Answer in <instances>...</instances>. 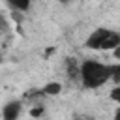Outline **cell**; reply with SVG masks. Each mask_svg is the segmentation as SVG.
Listing matches in <instances>:
<instances>
[{"label":"cell","mask_w":120,"mask_h":120,"mask_svg":"<svg viewBox=\"0 0 120 120\" xmlns=\"http://www.w3.org/2000/svg\"><path fill=\"white\" fill-rule=\"evenodd\" d=\"M107 32L109 30H105V28H98V30H94L92 34H90V38L86 39V47L88 49H99V45H101V41H103V38L107 36Z\"/></svg>","instance_id":"277c9868"},{"label":"cell","mask_w":120,"mask_h":120,"mask_svg":"<svg viewBox=\"0 0 120 120\" xmlns=\"http://www.w3.org/2000/svg\"><path fill=\"white\" fill-rule=\"evenodd\" d=\"M11 19H13V21H17V22H21V21H22V17H21V13H15V11L11 13Z\"/></svg>","instance_id":"8fae6325"},{"label":"cell","mask_w":120,"mask_h":120,"mask_svg":"<svg viewBox=\"0 0 120 120\" xmlns=\"http://www.w3.org/2000/svg\"><path fill=\"white\" fill-rule=\"evenodd\" d=\"M109 68H111V81L120 82V64H112Z\"/></svg>","instance_id":"ba28073f"},{"label":"cell","mask_w":120,"mask_h":120,"mask_svg":"<svg viewBox=\"0 0 120 120\" xmlns=\"http://www.w3.org/2000/svg\"><path fill=\"white\" fill-rule=\"evenodd\" d=\"M66 66H68V75H69L71 79H75V77L79 75V68H77V62H75L73 58H68Z\"/></svg>","instance_id":"52a82bcc"},{"label":"cell","mask_w":120,"mask_h":120,"mask_svg":"<svg viewBox=\"0 0 120 120\" xmlns=\"http://www.w3.org/2000/svg\"><path fill=\"white\" fill-rule=\"evenodd\" d=\"M19 112H21V103L19 101H9L2 109V118L4 120H17Z\"/></svg>","instance_id":"3957f363"},{"label":"cell","mask_w":120,"mask_h":120,"mask_svg":"<svg viewBox=\"0 0 120 120\" xmlns=\"http://www.w3.org/2000/svg\"><path fill=\"white\" fill-rule=\"evenodd\" d=\"M111 99L116 101V103H120V86H114L111 90Z\"/></svg>","instance_id":"30bf717a"},{"label":"cell","mask_w":120,"mask_h":120,"mask_svg":"<svg viewBox=\"0 0 120 120\" xmlns=\"http://www.w3.org/2000/svg\"><path fill=\"white\" fill-rule=\"evenodd\" d=\"M118 45H120V34H118V32L109 30V32H107V36L103 38V41H101L99 49H101V51H112V49H114V47H118Z\"/></svg>","instance_id":"7a4b0ae2"},{"label":"cell","mask_w":120,"mask_h":120,"mask_svg":"<svg viewBox=\"0 0 120 120\" xmlns=\"http://www.w3.org/2000/svg\"><path fill=\"white\" fill-rule=\"evenodd\" d=\"M77 120H86V118H77Z\"/></svg>","instance_id":"2e32d148"},{"label":"cell","mask_w":120,"mask_h":120,"mask_svg":"<svg viewBox=\"0 0 120 120\" xmlns=\"http://www.w3.org/2000/svg\"><path fill=\"white\" fill-rule=\"evenodd\" d=\"M60 90H62L60 82H47L43 86V94L45 96H56V94H60Z\"/></svg>","instance_id":"5b68a950"},{"label":"cell","mask_w":120,"mask_h":120,"mask_svg":"<svg viewBox=\"0 0 120 120\" xmlns=\"http://www.w3.org/2000/svg\"><path fill=\"white\" fill-rule=\"evenodd\" d=\"M79 77L86 88H98L111 79V68L96 60H84L79 69Z\"/></svg>","instance_id":"6da1fadb"},{"label":"cell","mask_w":120,"mask_h":120,"mask_svg":"<svg viewBox=\"0 0 120 120\" xmlns=\"http://www.w3.org/2000/svg\"><path fill=\"white\" fill-rule=\"evenodd\" d=\"M60 2H69V0H60Z\"/></svg>","instance_id":"9a60e30c"},{"label":"cell","mask_w":120,"mask_h":120,"mask_svg":"<svg viewBox=\"0 0 120 120\" xmlns=\"http://www.w3.org/2000/svg\"><path fill=\"white\" fill-rule=\"evenodd\" d=\"M114 120H120V109H116V112H114Z\"/></svg>","instance_id":"5bb4252c"},{"label":"cell","mask_w":120,"mask_h":120,"mask_svg":"<svg viewBox=\"0 0 120 120\" xmlns=\"http://www.w3.org/2000/svg\"><path fill=\"white\" fill-rule=\"evenodd\" d=\"M43 111H45V107H43V105H38V107L30 109V116H34V118H39V116L43 114Z\"/></svg>","instance_id":"9c48e42d"},{"label":"cell","mask_w":120,"mask_h":120,"mask_svg":"<svg viewBox=\"0 0 120 120\" xmlns=\"http://www.w3.org/2000/svg\"><path fill=\"white\" fill-rule=\"evenodd\" d=\"M112 54H114V58H118V60H120V45L112 49Z\"/></svg>","instance_id":"7c38bea8"},{"label":"cell","mask_w":120,"mask_h":120,"mask_svg":"<svg viewBox=\"0 0 120 120\" xmlns=\"http://www.w3.org/2000/svg\"><path fill=\"white\" fill-rule=\"evenodd\" d=\"M9 2V6L13 8V9H17V11H26L28 8H30V0H8Z\"/></svg>","instance_id":"8992f818"},{"label":"cell","mask_w":120,"mask_h":120,"mask_svg":"<svg viewBox=\"0 0 120 120\" xmlns=\"http://www.w3.org/2000/svg\"><path fill=\"white\" fill-rule=\"evenodd\" d=\"M0 30H6V21H4V15L0 13Z\"/></svg>","instance_id":"4fadbf2b"}]
</instances>
